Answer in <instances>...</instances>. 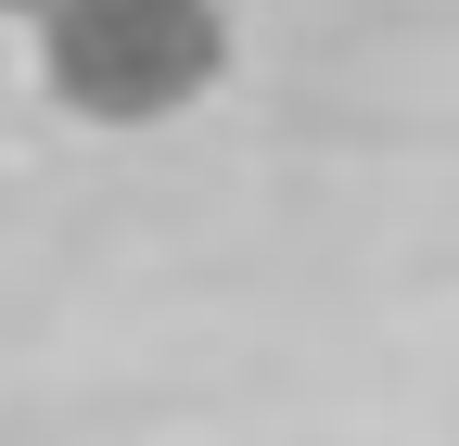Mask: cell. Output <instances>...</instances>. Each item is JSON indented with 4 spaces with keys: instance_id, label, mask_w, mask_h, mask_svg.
<instances>
[{
    "instance_id": "obj_1",
    "label": "cell",
    "mask_w": 459,
    "mask_h": 446,
    "mask_svg": "<svg viewBox=\"0 0 459 446\" xmlns=\"http://www.w3.org/2000/svg\"><path fill=\"white\" fill-rule=\"evenodd\" d=\"M230 64V13L217 0H51L39 13V77L65 116L90 128H153L204 102Z\"/></svg>"
},
{
    "instance_id": "obj_2",
    "label": "cell",
    "mask_w": 459,
    "mask_h": 446,
    "mask_svg": "<svg viewBox=\"0 0 459 446\" xmlns=\"http://www.w3.org/2000/svg\"><path fill=\"white\" fill-rule=\"evenodd\" d=\"M0 13H51V0H0Z\"/></svg>"
}]
</instances>
